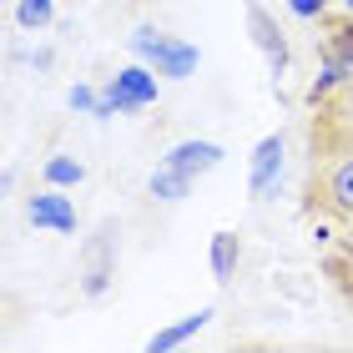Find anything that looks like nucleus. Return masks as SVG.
Segmentation results:
<instances>
[{"label": "nucleus", "mask_w": 353, "mask_h": 353, "mask_svg": "<svg viewBox=\"0 0 353 353\" xmlns=\"http://www.w3.org/2000/svg\"><path fill=\"white\" fill-rule=\"evenodd\" d=\"M308 111L313 117H308L303 217L313 222L323 278L353 308V81Z\"/></svg>", "instance_id": "f257e3e1"}, {"label": "nucleus", "mask_w": 353, "mask_h": 353, "mask_svg": "<svg viewBox=\"0 0 353 353\" xmlns=\"http://www.w3.org/2000/svg\"><path fill=\"white\" fill-rule=\"evenodd\" d=\"M117 263H121V222L101 217L96 228L81 237L76 248V288H81L86 303H101L117 283Z\"/></svg>", "instance_id": "f03ea898"}, {"label": "nucleus", "mask_w": 353, "mask_h": 353, "mask_svg": "<svg viewBox=\"0 0 353 353\" xmlns=\"http://www.w3.org/2000/svg\"><path fill=\"white\" fill-rule=\"evenodd\" d=\"M162 96V76H157L147 61H126L117 76L101 81V106H96V121H111V117H137V111L157 106Z\"/></svg>", "instance_id": "7ed1b4c3"}, {"label": "nucleus", "mask_w": 353, "mask_h": 353, "mask_svg": "<svg viewBox=\"0 0 353 353\" xmlns=\"http://www.w3.org/2000/svg\"><path fill=\"white\" fill-rule=\"evenodd\" d=\"M126 51H132L137 61H147V66L162 76V81H187V76H197V66H202V51H197L187 36L152 30V26H141L137 36L126 41Z\"/></svg>", "instance_id": "20e7f679"}, {"label": "nucleus", "mask_w": 353, "mask_h": 353, "mask_svg": "<svg viewBox=\"0 0 353 353\" xmlns=\"http://www.w3.org/2000/svg\"><path fill=\"white\" fill-rule=\"evenodd\" d=\"M26 222L36 232H56V237H76L81 232V212L66 197V187H30L26 192Z\"/></svg>", "instance_id": "39448f33"}, {"label": "nucleus", "mask_w": 353, "mask_h": 353, "mask_svg": "<svg viewBox=\"0 0 353 353\" xmlns=\"http://www.w3.org/2000/svg\"><path fill=\"white\" fill-rule=\"evenodd\" d=\"M243 10H248V36H252V46L263 51L272 81H283L288 66H293V41H288V30L278 26V15H272L263 0H243Z\"/></svg>", "instance_id": "423d86ee"}, {"label": "nucleus", "mask_w": 353, "mask_h": 353, "mask_svg": "<svg viewBox=\"0 0 353 353\" xmlns=\"http://www.w3.org/2000/svg\"><path fill=\"white\" fill-rule=\"evenodd\" d=\"M278 182H283V132H268L248 157V192L252 202H268L278 197Z\"/></svg>", "instance_id": "0eeeda50"}, {"label": "nucleus", "mask_w": 353, "mask_h": 353, "mask_svg": "<svg viewBox=\"0 0 353 353\" xmlns=\"http://www.w3.org/2000/svg\"><path fill=\"white\" fill-rule=\"evenodd\" d=\"M222 141H207V137H187V141H172L162 162L176 167V172H187V176H207V172H217L222 167Z\"/></svg>", "instance_id": "6e6552de"}, {"label": "nucleus", "mask_w": 353, "mask_h": 353, "mask_svg": "<svg viewBox=\"0 0 353 353\" xmlns=\"http://www.w3.org/2000/svg\"><path fill=\"white\" fill-rule=\"evenodd\" d=\"M212 318H217V308H212V303H202L197 313H182L176 323H167V328H157V333H152V339H147V353H172V348L192 343V339H197V333H202L207 323H212Z\"/></svg>", "instance_id": "1a4fd4ad"}, {"label": "nucleus", "mask_w": 353, "mask_h": 353, "mask_svg": "<svg viewBox=\"0 0 353 353\" xmlns=\"http://www.w3.org/2000/svg\"><path fill=\"white\" fill-rule=\"evenodd\" d=\"M318 30H323V36H313V41H323L328 46V51L333 56H339V61H348V66H353V10H328V15H318V21H313Z\"/></svg>", "instance_id": "9d476101"}, {"label": "nucleus", "mask_w": 353, "mask_h": 353, "mask_svg": "<svg viewBox=\"0 0 353 353\" xmlns=\"http://www.w3.org/2000/svg\"><path fill=\"white\" fill-rule=\"evenodd\" d=\"M237 263H243V237L237 232H212V243H207V268H212V278L232 283Z\"/></svg>", "instance_id": "9b49d317"}, {"label": "nucleus", "mask_w": 353, "mask_h": 353, "mask_svg": "<svg viewBox=\"0 0 353 353\" xmlns=\"http://www.w3.org/2000/svg\"><path fill=\"white\" fill-rule=\"evenodd\" d=\"M41 182H46V187H66V192H76V187L86 182V162H81L76 152H51V157L41 162Z\"/></svg>", "instance_id": "f8f14e48"}, {"label": "nucleus", "mask_w": 353, "mask_h": 353, "mask_svg": "<svg viewBox=\"0 0 353 353\" xmlns=\"http://www.w3.org/2000/svg\"><path fill=\"white\" fill-rule=\"evenodd\" d=\"M192 187H197V176L176 172V167H167V162H157V172L147 176V192H152L157 202H167V207H176V202H182Z\"/></svg>", "instance_id": "ddd939ff"}, {"label": "nucleus", "mask_w": 353, "mask_h": 353, "mask_svg": "<svg viewBox=\"0 0 353 353\" xmlns=\"http://www.w3.org/2000/svg\"><path fill=\"white\" fill-rule=\"evenodd\" d=\"M10 21H15L21 36H41V30L56 26V0H15Z\"/></svg>", "instance_id": "4468645a"}, {"label": "nucleus", "mask_w": 353, "mask_h": 353, "mask_svg": "<svg viewBox=\"0 0 353 353\" xmlns=\"http://www.w3.org/2000/svg\"><path fill=\"white\" fill-rule=\"evenodd\" d=\"M66 106H71V111H86V117H96V106H101V86L76 81V86L66 91Z\"/></svg>", "instance_id": "2eb2a0df"}, {"label": "nucleus", "mask_w": 353, "mask_h": 353, "mask_svg": "<svg viewBox=\"0 0 353 353\" xmlns=\"http://www.w3.org/2000/svg\"><path fill=\"white\" fill-rule=\"evenodd\" d=\"M333 6H339V0H288V15H293V21H303V26H313L318 15H328Z\"/></svg>", "instance_id": "dca6fc26"}, {"label": "nucleus", "mask_w": 353, "mask_h": 353, "mask_svg": "<svg viewBox=\"0 0 353 353\" xmlns=\"http://www.w3.org/2000/svg\"><path fill=\"white\" fill-rule=\"evenodd\" d=\"M339 6H343V10H353V0H339Z\"/></svg>", "instance_id": "f3484780"}]
</instances>
